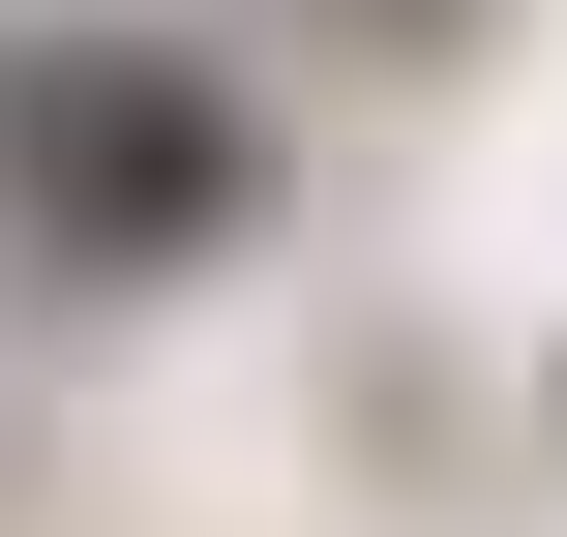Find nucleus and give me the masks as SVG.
Segmentation results:
<instances>
[{"instance_id": "nucleus-1", "label": "nucleus", "mask_w": 567, "mask_h": 537, "mask_svg": "<svg viewBox=\"0 0 567 537\" xmlns=\"http://www.w3.org/2000/svg\"><path fill=\"white\" fill-rule=\"evenodd\" d=\"M269 239V90L209 30H0V269L30 299H179Z\"/></svg>"}, {"instance_id": "nucleus-2", "label": "nucleus", "mask_w": 567, "mask_h": 537, "mask_svg": "<svg viewBox=\"0 0 567 537\" xmlns=\"http://www.w3.org/2000/svg\"><path fill=\"white\" fill-rule=\"evenodd\" d=\"M299 30H359V60H478V0H299Z\"/></svg>"}]
</instances>
